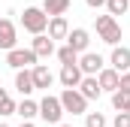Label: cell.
I'll return each instance as SVG.
<instances>
[{
	"label": "cell",
	"mask_w": 130,
	"mask_h": 127,
	"mask_svg": "<svg viewBox=\"0 0 130 127\" xmlns=\"http://www.w3.org/2000/svg\"><path fill=\"white\" fill-rule=\"evenodd\" d=\"M94 24H97V33H100V39L106 42V45H118L121 42V24L115 21V15H97L94 18Z\"/></svg>",
	"instance_id": "6da1fadb"
},
{
	"label": "cell",
	"mask_w": 130,
	"mask_h": 127,
	"mask_svg": "<svg viewBox=\"0 0 130 127\" xmlns=\"http://www.w3.org/2000/svg\"><path fill=\"white\" fill-rule=\"evenodd\" d=\"M21 24H24L27 33H45V27H48V15H45L42 6H27L24 15H21Z\"/></svg>",
	"instance_id": "7a4b0ae2"
},
{
	"label": "cell",
	"mask_w": 130,
	"mask_h": 127,
	"mask_svg": "<svg viewBox=\"0 0 130 127\" xmlns=\"http://www.w3.org/2000/svg\"><path fill=\"white\" fill-rule=\"evenodd\" d=\"M39 118H42L45 124H61V118H64L61 97H52V94L42 97V100H39Z\"/></svg>",
	"instance_id": "3957f363"
},
{
	"label": "cell",
	"mask_w": 130,
	"mask_h": 127,
	"mask_svg": "<svg viewBox=\"0 0 130 127\" xmlns=\"http://www.w3.org/2000/svg\"><path fill=\"white\" fill-rule=\"evenodd\" d=\"M61 106H64V112H73V115H85L88 112V100L82 97L79 88H64L61 91Z\"/></svg>",
	"instance_id": "277c9868"
},
{
	"label": "cell",
	"mask_w": 130,
	"mask_h": 127,
	"mask_svg": "<svg viewBox=\"0 0 130 127\" xmlns=\"http://www.w3.org/2000/svg\"><path fill=\"white\" fill-rule=\"evenodd\" d=\"M39 61L36 55H33V49H9L6 52V64L12 67V70H24V67H33V64Z\"/></svg>",
	"instance_id": "5b68a950"
},
{
	"label": "cell",
	"mask_w": 130,
	"mask_h": 127,
	"mask_svg": "<svg viewBox=\"0 0 130 127\" xmlns=\"http://www.w3.org/2000/svg\"><path fill=\"white\" fill-rule=\"evenodd\" d=\"M103 67H106V61H103V55H97V52H82L79 55V70L85 76H97Z\"/></svg>",
	"instance_id": "8992f818"
},
{
	"label": "cell",
	"mask_w": 130,
	"mask_h": 127,
	"mask_svg": "<svg viewBox=\"0 0 130 127\" xmlns=\"http://www.w3.org/2000/svg\"><path fill=\"white\" fill-rule=\"evenodd\" d=\"M30 49H33V55H36V58H52V55L58 52V49H55V39H52L48 33H33Z\"/></svg>",
	"instance_id": "52a82bcc"
},
{
	"label": "cell",
	"mask_w": 130,
	"mask_h": 127,
	"mask_svg": "<svg viewBox=\"0 0 130 127\" xmlns=\"http://www.w3.org/2000/svg\"><path fill=\"white\" fill-rule=\"evenodd\" d=\"M109 67L118 70V73H127V70H130V49H127V45H112Z\"/></svg>",
	"instance_id": "ba28073f"
},
{
	"label": "cell",
	"mask_w": 130,
	"mask_h": 127,
	"mask_svg": "<svg viewBox=\"0 0 130 127\" xmlns=\"http://www.w3.org/2000/svg\"><path fill=\"white\" fill-rule=\"evenodd\" d=\"M33 73V85H36V91H48L52 88V82H55V73L45 67V64H33L30 67Z\"/></svg>",
	"instance_id": "9c48e42d"
},
{
	"label": "cell",
	"mask_w": 130,
	"mask_h": 127,
	"mask_svg": "<svg viewBox=\"0 0 130 127\" xmlns=\"http://www.w3.org/2000/svg\"><path fill=\"white\" fill-rule=\"evenodd\" d=\"M82 70H79V64H61V85L64 88H79V82H82Z\"/></svg>",
	"instance_id": "30bf717a"
},
{
	"label": "cell",
	"mask_w": 130,
	"mask_h": 127,
	"mask_svg": "<svg viewBox=\"0 0 130 127\" xmlns=\"http://www.w3.org/2000/svg\"><path fill=\"white\" fill-rule=\"evenodd\" d=\"M67 45H73V49L82 55V52H88V45H91V33L85 30V27H73V30L67 33Z\"/></svg>",
	"instance_id": "8fae6325"
},
{
	"label": "cell",
	"mask_w": 130,
	"mask_h": 127,
	"mask_svg": "<svg viewBox=\"0 0 130 127\" xmlns=\"http://www.w3.org/2000/svg\"><path fill=\"white\" fill-rule=\"evenodd\" d=\"M15 88H18V94H21V97H30L33 91H36L30 67H24V70H15Z\"/></svg>",
	"instance_id": "7c38bea8"
},
{
	"label": "cell",
	"mask_w": 130,
	"mask_h": 127,
	"mask_svg": "<svg viewBox=\"0 0 130 127\" xmlns=\"http://www.w3.org/2000/svg\"><path fill=\"white\" fill-rule=\"evenodd\" d=\"M97 82H100V88H103V91H109V94H112V91H118L121 73H118V70H112V67H103V70L97 73Z\"/></svg>",
	"instance_id": "4fadbf2b"
},
{
	"label": "cell",
	"mask_w": 130,
	"mask_h": 127,
	"mask_svg": "<svg viewBox=\"0 0 130 127\" xmlns=\"http://www.w3.org/2000/svg\"><path fill=\"white\" fill-rule=\"evenodd\" d=\"M15 42H18V36H15V24H12L9 18H0V49L9 52V49H15Z\"/></svg>",
	"instance_id": "5bb4252c"
},
{
	"label": "cell",
	"mask_w": 130,
	"mask_h": 127,
	"mask_svg": "<svg viewBox=\"0 0 130 127\" xmlns=\"http://www.w3.org/2000/svg\"><path fill=\"white\" fill-rule=\"evenodd\" d=\"M79 91H82V97H85V100H100V94H103V88H100L97 76H82Z\"/></svg>",
	"instance_id": "9a60e30c"
},
{
	"label": "cell",
	"mask_w": 130,
	"mask_h": 127,
	"mask_svg": "<svg viewBox=\"0 0 130 127\" xmlns=\"http://www.w3.org/2000/svg\"><path fill=\"white\" fill-rule=\"evenodd\" d=\"M48 36L52 39H67V33H70V24H67L64 15H48Z\"/></svg>",
	"instance_id": "2e32d148"
},
{
	"label": "cell",
	"mask_w": 130,
	"mask_h": 127,
	"mask_svg": "<svg viewBox=\"0 0 130 127\" xmlns=\"http://www.w3.org/2000/svg\"><path fill=\"white\" fill-rule=\"evenodd\" d=\"M15 115H21V121H33L39 115V103H33L30 97H24L18 106H15Z\"/></svg>",
	"instance_id": "e0dca14e"
},
{
	"label": "cell",
	"mask_w": 130,
	"mask_h": 127,
	"mask_svg": "<svg viewBox=\"0 0 130 127\" xmlns=\"http://www.w3.org/2000/svg\"><path fill=\"white\" fill-rule=\"evenodd\" d=\"M112 106L115 112H130V91H112Z\"/></svg>",
	"instance_id": "ac0fdd59"
},
{
	"label": "cell",
	"mask_w": 130,
	"mask_h": 127,
	"mask_svg": "<svg viewBox=\"0 0 130 127\" xmlns=\"http://www.w3.org/2000/svg\"><path fill=\"white\" fill-rule=\"evenodd\" d=\"M42 9H45V15H64L70 9V0H45Z\"/></svg>",
	"instance_id": "d6986e66"
},
{
	"label": "cell",
	"mask_w": 130,
	"mask_h": 127,
	"mask_svg": "<svg viewBox=\"0 0 130 127\" xmlns=\"http://www.w3.org/2000/svg\"><path fill=\"white\" fill-rule=\"evenodd\" d=\"M15 106H18V103L9 97V91L0 88V115H15Z\"/></svg>",
	"instance_id": "ffe728a7"
},
{
	"label": "cell",
	"mask_w": 130,
	"mask_h": 127,
	"mask_svg": "<svg viewBox=\"0 0 130 127\" xmlns=\"http://www.w3.org/2000/svg\"><path fill=\"white\" fill-rule=\"evenodd\" d=\"M55 55H58V61H61V64H79V52H76L73 45H61Z\"/></svg>",
	"instance_id": "44dd1931"
},
{
	"label": "cell",
	"mask_w": 130,
	"mask_h": 127,
	"mask_svg": "<svg viewBox=\"0 0 130 127\" xmlns=\"http://www.w3.org/2000/svg\"><path fill=\"white\" fill-rule=\"evenodd\" d=\"M130 9V0H106V12L109 15H124Z\"/></svg>",
	"instance_id": "7402d4cb"
},
{
	"label": "cell",
	"mask_w": 130,
	"mask_h": 127,
	"mask_svg": "<svg viewBox=\"0 0 130 127\" xmlns=\"http://www.w3.org/2000/svg\"><path fill=\"white\" fill-rule=\"evenodd\" d=\"M85 127H106V115L103 112H85Z\"/></svg>",
	"instance_id": "603a6c76"
},
{
	"label": "cell",
	"mask_w": 130,
	"mask_h": 127,
	"mask_svg": "<svg viewBox=\"0 0 130 127\" xmlns=\"http://www.w3.org/2000/svg\"><path fill=\"white\" fill-rule=\"evenodd\" d=\"M112 127H130V112H118L115 121H112Z\"/></svg>",
	"instance_id": "cb8c5ba5"
},
{
	"label": "cell",
	"mask_w": 130,
	"mask_h": 127,
	"mask_svg": "<svg viewBox=\"0 0 130 127\" xmlns=\"http://www.w3.org/2000/svg\"><path fill=\"white\" fill-rule=\"evenodd\" d=\"M118 88H121V91H130V70H127V73H121V82H118Z\"/></svg>",
	"instance_id": "d4e9b609"
},
{
	"label": "cell",
	"mask_w": 130,
	"mask_h": 127,
	"mask_svg": "<svg viewBox=\"0 0 130 127\" xmlns=\"http://www.w3.org/2000/svg\"><path fill=\"white\" fill-rule=\"evenodd\" d=\"M85 3H88L91 9H100V6H106V0H85Z\"/></svg>",
	"instance_id": "484cf974"
},
{
	"label": "cell",
	"mask_w": 130,
	"mask_h": 127,
	"mask_svg": "<svg viewBox=\"0 0 130 127\" xmlns=\"http://www.w3.org/2000/svg\"><path fill=\"white\" fill-rule=\"evenodd\" d=\"M21 127H36V124H33V121H21Z\"/></svg>",
	"instance_id": "4316f807"
},
{
	"label": "cell",
	"mask_w": 130,
	"mask_h": 127,
	"mask_svg": "<svg viewBox=\"0 0 130 127\" xmlns=\"http://www.w3.org/2000/svg\"><path fill=\"white\" fill-rule=\"evenodd\" d=\"M55 127H73V124H55Z\"/></svg>",
	"instance_id": "83f0119b"
},
{
	"label": "cell",
	"mask_w": 130,
	"mask_h": 127,
	"mask_svg": "<svg viewBox=\"0 0 130 127\" xmlns=\"http://www.w3.org/2000/svg\"><path fill=\"white\" fill-rule=\"evenodd\" d=\"M0 127H9V124H0Z\"/></svg>",
	"instance_id": "f1b7e54d"
}]
</instances>
